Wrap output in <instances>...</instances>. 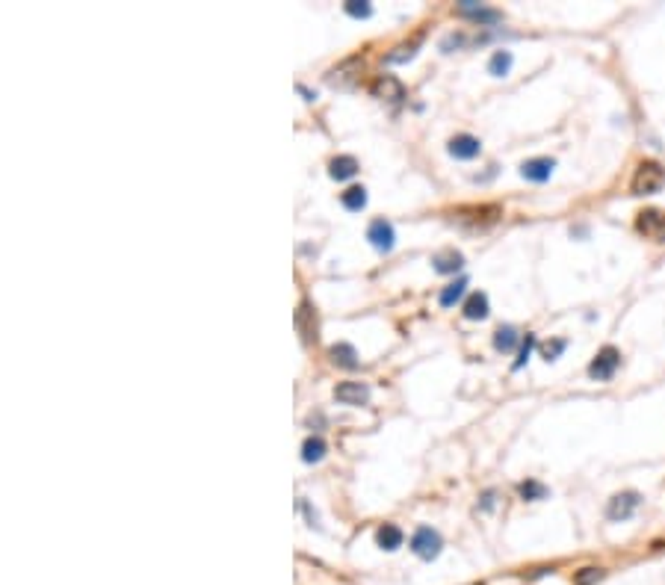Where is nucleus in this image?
Instances as JSON below:
<instances>
[{"label": "nucleus", "mask_w": 665, "mask_h": 585, "mask_svg": "<svg viewBox=\"0 0 665 585\" xmlns=\"http://www.w3.org/2000/svg\"><path fill=\"white\" fill-rule=\"evenodd\" d=\"M662 186H665V169L659 163H654V160H642L633 175V183H630L633 195H654Z\"/></svg>", "instance_id": "nucleus-1"}, {"label": "nucleus", "mask_w": 665, "mask_h": 585, "mask_svg": "<svg viewBox=\"0 0 665 585\" xmlns=\"http://www.w3.org/2000/svg\"><path fill=\"white\" fill-rule=\"evenodd\" d=\"M618 367H621V352L615 349V346H604V349L595 355L592 364H588V376L595 381H609Z\"/></svg>", "instance_id": "nucleus-2"}, {"label": "nucleus", "mask_w": 665, "mask_h": 585, "mask_svg": "<svg viewBox=\"0 0 665 585\" xmlns=\"http://www.w3.org/2000/svg\"><path fill=\"white\" fill-rule=\"evenodd\" d=\"M441 535H438L432 526H420L417 532L411 535V550L417 553L420 559H426V562H432V559H438V553H441Z\"/></svg>", "instance_id": "nucleus-3"}, {"label": "nucleus", "mask_w": 665, "mask_h": 585, "mask_svg": "<svg viewBox=\"0 0 665 585\" xmlns=\"http://www.w3.org/2000/svg\"><path fill=\"white\" fill-rule=\"evenodd\" d=\"M638 503H642V496H638L636 491H621V494H615L609 506H606V517L609 520H627V517H633V512L638 508Z\"/></svg>", "instance_id": "nucleus-4"}, {"label": "nucleus", "mask_w": 665, "mask_h": 585, "mask_svg": "<svg viewBox=\"0 0 665 585\" xmlns=\"http://www.w3.org/2000/svg\"><path fill=\"white\" fill-rule=\"evenodd\" d=\"M636 228L645 236H654V240L665 243V213H659V210H642L636 219Z\"/></svg>", "instance_id": "nucleus-5"}, {"label": "nucleus", "mask_w": 665, "mask_h": 585, "mask_svg": "<svg viewBox=\"0 0 665 585\" xmlns=\"http://www.w3.org/2000/svg\"><path fill=\"white\" fill-rule=\"evenodd\" d=\"M553 169H556V160L532 157V160H526V163L521 166V175L526 181H532V183H544V181H550V175H553Z\"/></svg>", "instance_id": "nucleus-6"}, {"label": "nucleus", "mask_w": 665, "mask_h": 585, "mask_svg": "<svg viewBox=\"0 0 665 585\" xmlns=\"http://www.w3.org/2000/svg\"><path fill=\"white\" fill-rule=\"evenodd\" d=\"M447 151L453 154L456 160H473V157H479L482 142L476 139V136H470V133H458V136H453V139H449Z\"/></svg>", "instance_id": "nucleus-7"}, {"label": "nucleus", "mask_w": 665, "mask_h": 585, "mask_svg": "<svg viewBox=\"0 0 665 585\" xmlns=\"http://www.w3.org/2000/svg\"><path fill=\"white\" fill-rule=\"evenodd\" d=\"M334 400L343 402V405H364L370 400V388L361 381H343L334 388Z\"/></svg>", "instance_id": "nucleus-8"}, {"label": "nucleus", "mask_w": 665, "mask_h": 585, "mask_svg": "<svg viewBox=\"0 0 665 585\" xmlns=\"http://www.w3.org/2000/svg\"><path fill=\"white\" fill-rule=\"evenodd\" d=\"M367 240L379 248V252H391L394 248V225L387 219H375L373 225H370V231H367Z\"/></svg>", "instance_id": "nucleus-9"}, {"label": "nucleus", "mask_w": 665, "mask_h": 585, "mask_svg": "<svg viewBox=\"0 0 665 585\" xmlns=\"http://www.w3.org/2000/svg\"><path fill=\"white\" fill-rule=\"evenodd\" d=\"M373 95L384 98V101H403V98H405V86L399 83L396 77H391V74H382V77L373 83Z\"/></svg>", "instance_id": "nucleus-10"}, {"label": "nucleus", "mask_w": 665, "mask_h": 585, "mask_svg": "<svg viewBox=\"0 0 665 585\" xmlns=\"http://www.w3.org/2000/svg\"><path fill=\"white\" fill-rule=\"evenodd\" d=\"M329 172H331L334 181H349V178L358 175V160L349 157V154H341V157H334L329 163Z\"/></svg>", "instance_id": "nucleus-11"}, {"label": "nucleus", "mask_w": 665, "mask_h": 585, "mask_svg": "<svg viewBox=\"0 0 665 585\" xmlns=\"http://www.w3.org/2000/svg\"><path fill=\"white\" fill-rule=\"evenodd\" d=\"M329 355H331L334 364L343 367V370H355V367H358V352H355L349 343H334L331 349H329Z\"/></svg>", "instance_id": "nucleus-12"}, {"label": "nucleus", "mask_w": 665, "mask_h": 585, "mask_svg": "<svg viewBox=\"0 0 665 585\" xmlns=\"http://www.w3.org/2000/svg\"><path fill=\"white\" fill-rule=\"evenodd\" d=\"M464 319H485L488 317V296L485 293H470L468 302L461 307Z\"/></svg>", "instance_id": "nucleus-13"}, {"label": "nucleus", "mask_w": 665, "mask_h": 585, "mask_svg": "<svg viewBox=\"0 0 665 585\" xmlns=\"http://www.w3.org/2000/svg\"><path fill=\"white\" fill-rule=\"evenodd\" d=\"M403 538H405L403 529L394 526V524H384L379 532H375V541H379V547H382V550H387V553L396 550V547H403Z\"/></svg>", "instance_id": "nucleus-14"}, {"label": "nucleus", "mask_w": 665, "mask_h": 585, "mask_svg": "<svg viewBox=\"0 0 665 585\" xmlns=\"http://www.w3.org/2000/svg\"><path fill=\"white\" fill-rule=\"evenodd\" d=\"M432 264L438 272H458L464 266V257L456 252V248H447V252H438L432 257Z\"/></svg>", "instance_id": "nucleus-15"}, {"label": "nucleus", "mask_w": 665, "mask_h": 585, "mask_svg": "<svg viewBox=\"0 0 665 585\" xmlns=\"http://www.w3.org/2000/svg\"><path fill=\"white\" fill-rule=\"evenodd\" d=\"M514 343H518V331H514L511 326H500L494 331V349L497 352H511Z\"/></svg>", "instance_id": "nucleus-16"}, {"label": "nucleus", "mask_w": 665, "mask_h": 585, "mask_svg": "<svg viewBox=\"0 0 665 585\" xmlns=\"http://www.w3.org/2000/svg\"><path fill=\"white\" fill-rule=\"evenodd\" d=\"M341 202L346 210H364L367 207V190L364 186H349V190L341 195Z\"/></svg>", "instance_id": "nucleus-17"}, {"label": "nucleus", "mask_w": 665, "mask_h": 585, "mask_svg": "<svg viewBox=\"0 0 665 585\" xmlns=\"http://www.w3.org/2000/svg\"><path fill=\"white\" fill-rule=\"evenodd\" d=\"M464 287H468V281H464V278H458L456 284H447V287L441 290V296H438V302H441L444 307H453L458 298L464 296Z\"/></svg>", "instance_id": "nucleus-18"}, {"label": "nucleus", "mask_w": 665, "mask_h": 585, "mask_svg": "<svg viewBox=\"0 0 665 585\" xmlns=\"http://www.w3.org/2000/svg\"><path fill=\"white\" fill-rule=\"evenodd\" d=\"M322 455H325V441L322 438H308L302 443V462L313 464V462H320Z\"/></svg>", "instance_id": "nucleus-19"}, {"label": "nucleus", "mask_w": 665, "mask_h": 585, "mask_svg": "<svg viewBox=\"0 0 665 585\" xmlns=\"http://www.w3.org/2000/svg\"><path fill=\"white\" fill-rule=\"evenodd\" d=\"M518 494L523 496V500H544V496L550 494L541 482H535V479H526L518 485Z\"/></svg>", "instance_id": "nucleus-20"}, {"label": "nucleus", "mask_w": 665, "mask_h": 585, "mask_svg": "<svg viewBox=\"0 0 665 585\" xmlns=\"http://www.w3.org/2000/svg\"><path fill=\"white\" fill-rule=\"evenodd\" d=\"M509 68H511V54L509 51H497L491 56V62H488V71H491L494 77H506Z\"/></svg>", "instance_id": "nucleus-21"}, {"label": "nucleus", "mask_w": 665, "mask_h": 585, "mask_svg": "<svg viewBox=\"0 0 665 585\" xmlns=\"http://www.w3.org/2000/svg\"><path fill=\"white\" fill-rule=\"evenodd\" d=\"M604 577H606L604 568H583V570H576V574H574V585H595Z\"/></svg>", "instance_id": "nucleus-22"}, {"label": "nucleus", "mask_w": 665, "mask_h": 585, "mask_svg": "<svg viewBox=\"0 0 665 585\" xmlns=\"http://www.w3.org/2000/svg\"><path fill=\"white\" fill-rule=\"evenodd\" d=\"M532 346H535V337L532 334H526V340L521 343V352H518V358H514V364H511V370H521L526 360H530V355H532Z\"/></svg>", "instance_id": "nucleus-23"}, {"label": "nucleus", "mask_w": 665, "mask_h": 585, "mask_svg": "<svg viewBox=\"0 0 665 585\" xmlns=\"http://www.w3.org/2000/svg\"><path fill=\"white\" fill-rule=\"evenodd\" d=\"M414 47H417V42H411V45H399L394 54H387V56H384V62H391V66H394V62H405V59L414 56Z\"/></svg>", "instance_id": "nucleus-24"}, {"label": "nucleus", "mask_w": 665, "mask_h": 585, "mask_svg": "<svg viewBox=\"0 0 665 585\" xmlns=\"http://www.w3.org/2000/svg\"><path fill=\"white\" fill-rule=\"evenodd\" d=\"M565 346H568V340H553V343H547L544 346V349H541V355H544V360H556L559 355H562V349H565Z\"/></svg>", "instance_id": "nucleus-25"}, {"label": "nucleus", "mask_w": 665, "mask_h": 585, "mask_svg": "<svg viewBox=\"0 0 665 585\" xmlns=\"http://www.w3.org/2000/svg\"><path fill=\"white\" fill-rule=\"evenodd\" d=\"M346 12H349V15H355V18H367L373 9H370V3H364V0H349Z\"/></svg>", "instance_id": "nucleus-26"}]
</instances>
